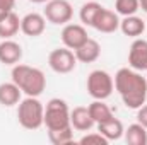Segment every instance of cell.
<instances>
[{"instance_id":"obj_1","label":"cell","mask_w":147,"mask_h":145,"mask_svg":"<svg viewBox=\"0 0 147 145\" xmlns=\"http://www.w3.org/2000/svg\"><path fill=\"white\" fill-rule=\"evenodd\" d=\"M115 89L128 109H139L147 101V79L140 72L125 67L115 73Z\"/></svg>"},{"instance_id":"obj_2","label":"cell","mask_w":147,"mask_h":145,"mask_svg":"<svg viewBox=\"0 0 147 145\" xmlns=\"http://www.w3.org/2000/svg\"><path fill=\"white\" fill-rule=\"evenodd\" d=\"M12 82L26 94V96H33L39 97L45 89H46V77L43 70H39L36 67H29L24 63H17L12 67Z\"/></svg>"},{"instance_id":"obj_3","label":"cell","mask_w":147,"mask_h":145,"mask_svg":"<svg viewBox=\"0 0 147 145\" xmlns=\"http://www.w3.org/2000/svg\"><path fill=\"white\" fill-rule=\"evenodd\" d=\"M17 121L26 130L41 128L45 125V106H43V103L33 96L21 99V103L17 104Z\"/></svg>"},{"instance_id":"obj_4","label":"cell","mask_w":147,"mask_h":145,"mask_svg":"<svg viewBox=\"0 0 147 145\" xmlns=\"http://www.w3.org/2000/svg\"><path fill=\"white\" fill-rule=\"evenodd\" d=\"M45 126L48 130H58L70 125V109L67 101L60 97H53L45 106Z\"/></svg>"},{"instance_id":"obj_5","label":"cell","mask_w":147,"mask_h":145,"mask_svg":"<svg viewBox=\"0 0 147 145\" xmlns=\"http://www.w3.org/2000/svg\"><path fill=\"white\" fill-rule=\"evenodd\" d=\"M87 92L92 99H108L115 91V80L106 70H92L87 75Z\"/></svg>"},{"instance_id":"obj_6","label":"cell","mask_w":147,"mask_h":145,"mask_svg":"<svg viewBox=\"0 0 147 145\" xmlns=\"http://www.w3.org/2000/svg\"><path fill=\"white\" fill-rule=\"evenodd\" d=\"M43 15L48 22L55 26H65L72 21L74 9L69 0H50L43 10Z\"/></svg>"},{"instance_id":"obj_7","label":"cell","mask_w":147,"mask_h":145,"mask_svg":"<svg viewBox=\"0 0 147 145\" xmlns=\"http://www.w3.org/2000/svg\"><path fill=\"white\" fill-rule=\"evenodd\" d=\"M48 65L55 73H70L77 65V58L70 48H55L48 55Z\"/></svg>"},{"instance_id":"obj_8","label":"cell","mask_w":147,"mask_h":145,"mask_svg":"<svg viewBox=\"0 0 147 145\" xmlns=\"http://www.w3.org/2000/svg\"><path fill=\"white\" fill-rule=\"evenodd\" d=\"M128 67L137 72H147V39L135 38L128 50Z\"/></svg>"},{"instance_id":"obj_9","label":"cell","mask_w":147,"mask_h":145,"mask_svg":"<svg viewBox=\"0 0 147 145\" xmlns=\"http://www.w3.org/2000/svg\"><path fill=\"white\" fill-rule=\"evenodd\" d=\"M87 39H89V36H87V31H86L84 24L69 22L62 29V43H63V46L70 48L72 51H75L79 46H82Z\"/></svg>"},{"instance_id":"obj_10","label":"cell","mask_w":147,"mask_h":145,"mask_svg":"<svg viewBox=\"0 0 147 145\" xmlns=\"http://www.w3.org/2000/svg\"><path fill=\"white\" fill-rule=\"evenodd\" d=\"M92 28L99 33H105V34H111L115 31L120 29V17L115 10L110 9H105L101 7V10L98 12L94 22H92Z\"/></svg>"},{"instance_id":"obj_11","label":"cell","mask_w":147,"mask_h":145,"mask_svg":"<svg viewBox=\"0 0 147 145\" xmlns=\"http://www.w3.org/2000/svg\"><path fill=\"white\" fill-rule=\"evenodd\" d=\"M46 29V19L43 14L38 12H29L21 19V31L29 38L41 36Z\"/></svg>"},{"instance_id":"obj_12","label":"cell","mask_w":147,"mask_h":145,"mask_svg":"<svg viewBox=\"0 0 147 145\" xmlns=\"http://www.w3.org/2000/svg\"><path fill=\"white\" fill-rule=\"evenodd\" d=\"M22 58V46L14 39H3L0 43V63L3 65H17Z\"/></svg>"},{"instance_id":"obj_13","label":"cell","mask_w":147,"mask_h":145,"mask_svg":"<svg viewBox=\"0 0 147 145\" xmlns=\"http://www.w3.org/2000/svg\"><path fill=\"white\" fill-rule=\"evenodd\" d=\"M70 125L77 132H91L96 123L91 118L89 109L84 108V106H77L70 111Z\"/></svg>"},{"instance_id":"obj_14","label":"cell","mask_w":147,"mask_h":145,"mask_svg":"<svg viewBox=\"0 0 147 145\" xmlns=\"http://www.w3.org/2000/svg\"><path fill=\"white\" fill-rule=\"evenodd\" d=\"M75 58H77V62H80V63H92V62H96L98 58H99V55H101V44L96 41V39H87L82 46H79L75 51Z\"/></svg>"},{"instance_id":"obj_15","label":"cell","mask_w":147,"mask_h":145,"mask_svg":"<svg viewBox=\"0 0 147 145\" xmlns=\"http://www.w3.org/2000/svg\"><path fill=\"white\" fill-rule=\"evenodd\" d=\"M120 31L128 38H140L146 33V22L142 17L134 15H127L120 21Z\"/></svg>"},{"instance_id":"obj_16","label":"cell","mask_w":147,"mask_h":145,"mask_svg":"<svg viewBox=\"0 0 147 145\" xmlns=\"http://www.w3.org/2000/svg\"><path fill=\"white\" fill-rule=\"evenodd\" d=\"M96 126H98V132L108 138V142L120 140V138L123 137V133H125L123 123H121L118 118H115V116L110 118V119H106V121H103V123H98Z\"/></svg>"},{"instance_id":"obj_17","label":"cell","mask_w":147,"mask_h":145,"mask_svg":"<svg viewBox=\"0 0 147 145\" xmlns=\"http://www.w3.org/2000/svg\"><path fill=\"white\" fill-rule=\"evenodd\" d=\"M22 91L14 82H3L0 84V104L5 108H12L21 103Z\"/></svg>"},{"instance_id":"obj_18","label":"cell","mask_w":147,"mask_h":145,"mask_svg":"<svg viewBox=\"0 0 147 145\" xmlns=\"http://www.w3.org/2000/svg\"><path fill=\"white\" fill-rule=\"evenodd\" d=\"M21 29V19L16 12H10L7 17L0 21V38L2 39H12Z\"/></svg>"},{"instance_id":"obj_19","label":"cell","mask_w":147,"mask_h":145,"mask_svg":"<svg viewBox=\"0 0 147 145\" xmlns=\"http://www.w3.org/2000/svg\"><path fill=\"white\" fill-rule=\"evenodd\" d=\"M87 109H89L91 118L94 119L96 125H98V123H103V121H106V119H110V118L115 116L113 111H111V108L103 101V99H94V101L87 106Z\"/></svg>"},{"instance_id":"obj_20","label":"cell","mask_w":147,"mask_h":145,"mask_svg":"<svg viewBox=\"0 0 147 145\" xmlns=\"http://www.w3.org/2000/svg\"><path fill=\"white\" fill-rule=\"evenodd\" d=\"M125 140L128 145H147V128L140 123H134L125 130Z\"/></svg>"},{"instance_id":"obj_21","label":"cell","mask_w":147,"mask_h":145,"mask_svg":"<svg viewBox=\"0 0 147 145\" xmlns=\"http://www.w3.org/2000/svg\"><path fill=\"white\" fill-rule=\"evenodd\" d=\"M101 7H103L101 3H98V2H94V0H87V2L80 7V12H79L80 22H82L84 26L92 28V22H94L98 12L101 10Z\"/></svg>"},{"instance_id":"obj_22","label":"cell","mask_w":147,"mask_h":145,"mask_svg":"<svg viewBox=\"0 0 147 145\" xmlns=\"http://www.w3.org/2000/svg\"><path fill=\"white\" fill-rule=\"evenodd\" d=\"M48 138H50V142L53 145L72 144L74 128L72 126H65V128H58V130H48Z\"/></svg>"},{"instance_id":"obj_23","label":"cell","mask_w":147,"mask_h":145,"mask_svg":"<svg viewBox=\"0 0 147 145\" xmlns=\"http://www.w3.org/2000/svg\"><path fill=\"white\" fill-rule=\"evenodd\" d=\"M140 10L139 0H115V12L118 15H134Z\"/></svg>"},{"instance_id":"obj_24","label":"cell","mask_w":147,"mask_h":145,"mask_svg":"<svg viewBox=\"0 0 147 145\" xmlns=\"http://www.w3.org/2000/svg\"><path fill=\"white\" fill-rule=\"evenodd\" d=\"M80 145H108V138L105 135H101L99 132H91V133H86L80 140H79Z\"/></svg>"},{"instance_id":"obj_25","label":"cell","mask_w":147,"mask_h":145,"mask_svg":"<svg viewBox=\"0 0 147 145\" xmlns=\"http://www.w3.org/2000/svg\"><path fill=\"white\" fill-rule=\"evenodd\" d=\"M14 7H16V0H0V21L7 17L10 12H14Z\"/></svg>"},{"instance_id":"obj_26","label":"cell","mask_w":147,"mask_h":145,"mask_svg":"<svg viewBox=\"0 0 147 145\" xmlns=\"http://www.w3.org/2000/svg\"><path fill=\"white\" fill-rule=\"evenodd\" d=\"M137 123H140L142 126L147 128V104H142L137 109Z\"/></svg>"},{"instance_id":"obj_27","label":"cell","mask_w":147,"mask_h":145,"mask_svg":"<svg viewBox=\"0 0 147 145\" xmlns=\"http://www.w3.org/2000/svg\"><path fill=\"white\" fill-rule=\"evenodd\" d=\"M139 3H140V9L147 14V0H139Z\"/></svg>"},{"instance_id":"obj_28","label":"cell","mask_w":147,"mask_h":145,"mask_svg":"<svg viewBox=\"0 0 147 145\" xmlns=\"http://www.w3.org/2000/svg\"><path fill=\"white\" fill-rule=\"evenodd\" d=\"M29 2H33V3H46L50 0H29Z\"/></svg>"}]
</instances>
